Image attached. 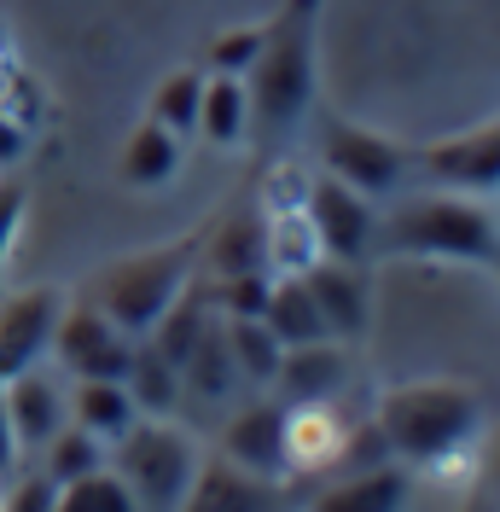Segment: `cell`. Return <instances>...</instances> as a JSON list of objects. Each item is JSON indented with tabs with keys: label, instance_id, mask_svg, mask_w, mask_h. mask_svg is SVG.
Returning <instances> with one entry per match:
<instances>
[{
	"label": "cell",
	"instance_id": "obj_2",
	"mask_svg": "<svg viewBox=\"0 0 500 512\" xmlns=\"http://www.w3.org/2000/svg\"><path fill=\"white\" fill-rule=\"evenodd\" d=\"M314 18L320 0H285L274 24H262V53L245 70L250 134L268 146L291 140L314 105Z\"/></svg>",
	"mask_w": 500,
	"mask_h": 512
},
{
	"label": "cell",
	"instance_id": "obj_24",
	"mask_svg": "<svg viewBox=\"0 0 500 512\" xmlns=\"http://www.w3.org/2000/svg\"><path fill=\"white\" fill-rule=\"evenodd\" d=\"M221 338H227V355H233L239 379H250V384H274L285 344L274 338V332H268V320H262V315H227V320H221Z\"/></svg>",
	"mask_w": 500,
	"mask_h": 512
},
{
	"label": "cell",
	"instance_id": "obj_4",
	"mask_svg": "<svg viewBox=\"0 0 500 512\" xmlns=\"http://www.w3.org/2000/svg\"><path fill=\"white\" fill-rule=\"evenodd\" d=\"M384 251L396 256H425V262H471V268H495L500 262V216L471 198V192H419L390 210V222L378 227Z\"/></svg>",
	"mask_w": 500,
	"mask_h": 512
},
{
	"label": "cell",
	"instance_id": "obj_22",
	"mask_svg": "<svg viewBox=\"0 0 500 512\" xmlns=\"http://www.w3.org/2000/svg\"><path fill=\"white\" fill-rule=\"evenodd\" d=\"M181 152H187V146H181V134H169L163 123H152V117H146V123L128 134L123 163H117V169H123L128 187L152 192V187H163V181H175V169H181Z\"/></svg>",
	"mask_w": 500,
	"mask_h": 512
},
{
	"label": "cell",
	"instance_id": "obj_10",
	"mask_svg": "<svg viewBox=\"0 0 500 512\" xmlns=\"http://www.w3.org/2000/svg\"><path fill=\"white\" fill-rule=\"evenodd\" d=\"M303 210L314 222V239H320V256H338V262H361L378 239V216L373 198H361L355 187L332 181L326 169L309 175V192H303Z\"/></svg>",
	"mask_w": 500,
	"mask_h": 512
},
{
	"label": "cell",
	"instance_id": "obj_34",
	"mask_svg": "<svg viewBox=\"0 0 500 512\" xmlns=\"http://www.w3.org/2000/svg\"><path fill=\"white\" fill-rule=\"evenodd\" d=\"M483 483L500 495V425H495V437H489V454H483Z\"/></svg>",
	"mask_w": 500,
	"mask_h": 512
},
{
	"label": "cell",
	"instance_id": "obj_25",
	"mask_svg": "<svg viewBox=\"0 0 500 512\" xmlns=\"http://www.w3.org/2000/svg\"><path fill=\"white\" fill-rule=\"evenodd\" d=\"M123 384H128V396H134L140 414L163 419V414H175V402H181V367H175L169 355H157L146 338L134 344V361H128Z\"/></svg>",
	"mask_w": 500,
	"mask_h": 512
},
{
	"label": "cell",
	"instance_id": "obj_14",
	"mask_svg": "<svg viewBox=\"0 0 500 512\" xmlns=\"http://www.w3.org/2000/svg\"><path fill=\"white\" fill-rule=\"evenodd\" d=\"M407 495H413V472L402 460H373L349 478L320 483L303 512H407Z\"/></svg>",
	"mask_w": 500,
	"mask_h": 512
},
{
	"label": "cell",
	"instance_id": "obj_15",
	"mask_svg": "<svg viewBox=\"0 0 500 512\" xmlns=\"http://www.w3.org/2000/svg\"><path fill=\"white\" fill-rule=\"evenodd\" d=\"M349 373L355 361L338 338H320V344H291L280 355V373H274V390L280 402H338L349 390Z\"/></svg>",
	"mask_w": 500,
	"mask_h": 512
},
{
	"label": "cell",
	"instance_id": "obj_30",
	"mask_svg": "<svg viewBox=\"0 0 500 512\" xmlns=\"http://www.w3.org/2000/svg\"><path fill=\"white\" fill-rule=\"evenodd\" d=\"M256 53H262V24H239V30H221L216 41H210L204 64H210L216 76H245L250 64H256Z\"/></svg>",
	"mask_w": 500,
	"mask_h": 512
},
{
	"label": "cell",
	"instance_id": "obj_20",
	"mask_svg": "<svg viewBox=\"0 0 500 512\" xmlns=\"http://www.w3.org/2000/svg\"><path fill=\"white\" fill-rule=\"evenodd\" d=\"M70 419L82 425V431H94L99 443L111 448L123 437L128 425L140 419L134 408V396H128L123 379H76V396H70Z\"/></svg>",
	"mask_w": 500,
	"mask_h": 512
},
{
	"label": "cell",
	"instance_id": "obj_9",
	"mask_svg": "<svg viewBox=\"0 0 500 512\" xmlns=\"http://www.w3.org/2000/svg\"><path fill=\"white\" fill-rule=\"evenodd\" d=\"M355 419L338 402H285L280 448H285V478H320L338 472L349 460Z\"/></svg>",
	"mask_w": 500,
	"mask_h": 512
},
{
	"label": "cell",
	"instance_id": "obj_27",
	"mask_svg": "<svg viewBox=\"0 0 500 512\" xmlns=\"http://www.w3.org/2000/svg\"><path fill=\"white\" fill-rule=\"evenodd\" d=\"M181 379H192V390L210 396V402H221V396L239 384V367H233V355H227L221 326H204V332H198V344H192L187 361H181Z\"/></svg>",
	"mask_w": 500,
	"mask_h": 512
},
{
	"label": "cell",
	"instance_id": "obj_6",
	"mask_svg": "<svg viewBox=\"0 0 500 512\" xmlns=\"http://www.w3.org/2000/svg\"><path fill=\"white\" fill-rule=\"evenodd\" d=\"M314 146H320V169L332 181L355 187L373 204L378 198H396L407 187V175H413V152L402 140H390V134H378L367 123H349V117H320Z\"/></svg>",
	"mask_w": 500,
	"mask_h": 512
},
{
	"label": "cell",
	"instance_id": "obj_1",
	"mask_svg": "<svg viewBox=\"0 0 500 512\" xmlns=\"http://www.w3.org/2000/svg\"><path fill=\"white\" fill-rule=\"evenodd\" d=\"M384 454L431 483H471V466H483V396L466 379H407L390 384L373 408Z\"/></svg>",
	"mask_w": 500,
	"mask_h": 512
},
{
	"label": "cell",
	"instance_id": "obj_26",
	"mask_svg": "<svg viewBox=\"0 0 500 512\" xmlns=\"http://www.w3.org/2000/svg\"><path fill=\"white\" fill-rule=\"evenodd\" d=\"M99 466H105V443H99L94 431H82L76 419L59 425L47 437V448H41V472L53 483H76V478H88V472H99Z\"/></svg>",
	"mask_w": 500,
	"mask_h": 512
},
{
	"label": "cell",
	"instance_id": "obj_31",
	"mask_svg": "<svg viewBox=\"0 0 500 512\" xmlns=\"http://www.w3.org/2000/svg\"><path fill=\"white\" fill-rule=\"evenodd\" d=\"M268 291H274V274L268 268H245V274L216 280V303L227 315H262L268 309Z\"/></svg>",
	"mask_w": 500,
	"mask_h": 512
},
{
	"label": "cell",
	"instance_id": "obj_19",
	"mask_svg": "<svg viewBox=\"0 0 500 512\" xmlns=\"http://www.w3.org/2000/svg\"><path fill=\"white\" fill-rule=\"evenodd\" d=\"M210 146H239L250 134V94H245V76H204V94H198V128Z\"/></svg>",
	"mask_w": 500,
	"mask_h": 512
},
{
	"label": "cell",
	"instance_id": "obj_33",
	"mask_svg": "<svg viewBox=\"0 0 500 512\" xmlns=\"http://www.w3.org/2000/svg\"><path fill=\"white\" fill-rule=\"evenodd\" d=\"M47 507H53V478H47V472L24 478L6 501H0V512H47Z\"/></svg>",
	"mask_w": 500,
	"mask_h": 512
},
{
	"label": "cell",
	"instance_id": "obj_36",
	"mask_svg": "<svg viewBox=\"0 0 500 512\" xmlns=\"http://www.w3.org/2000/svg\"><path fill=\"white\" fill-rule=\"evenodd\" d=\"M495 274H500V262H495Z\"/></svg>",
	"mask_w": 500,
	"mask_h": 512
},
{
	"label": "cell",
	"instance_id": "obj_23",
	"mask_svg": "<svg viewBox=\"0 0 500 512\" xmlns=\"http://www.w3.org/2000/svg\"><path fill=\"white\" fill-rule=\"evenodd\" d=\"M198 268H210L216 280L245 274V268H262V216H227V222H216L204 233Z\"/></svg>",
	"mask_w": 500,
	"mask_h": 512
},
{
	"label": "cell",
	"instance_id": "obj_18",
	"mask_svg": "<svg viewBox=\"0 0 500 512\" xmlns=\"http://www.w3.org/2000/svg\"><path fill=\"white\" fill-rule=\"evenodd\" d=\"M320 262V239L303 204L285 210H262V268L268 274H309Z\"/></svg>",
	"mask_w": 500,
	"mask_h": 512
},
{
	"label": "cell",
	"instance_id": "obj_21",
	"mask_svg": "<svg viewBox=\"0 0 500 512\" xmlns=\"http://www.w3.org/2000/svg\"><path fill=\"white\" fill-rule=\"evenodd\" d=\"M262 320H268V332L280 338L285 350H291V344H320V338H326V320H320V309H314V291H309L303 274H274V291H268Z\"/></svg>",
	"mask_w": 500,
	"mask_h": 512
},
{
	"label": "cell",
	"instance_id": "obj_3",
	"mask_svg": "<svg viewBox=\"0 0 500 512\" xmlns=\"http://www.w3.org/2000/svg\"><path fill=\"white\" fill-rule=\"evenodd\" d=\"M198 251H204V233H181L157 251L117 256V262H105L82 280V297L105 320H117L128 338H146L157 320L198 286Z\"/></svg>",
	"mask_w": 500,
	"mask_h": 512
},
{
	"label": "cell",
	"instance_id": "obj_5",
	"mask_svg": "<svg viewBox=\"0 0 500 512\" xmlns=\"http://www.w3.org/2000/svg\"><path fill=\"white\" fill-rule=\"evenodd\" d=\"M198 443L175 419L163 414H140L117 443L105 448V466L117 472V483L128 489L134 512H181L192 489V472H198Z\"/></svg>",
	"mask_w": 500,
	"mask_h": 512
},
{
	"label": "cell",
	"instance_id": "obj_28",
	"mask_svg": "<svg viewBox=\"0 0 500 512\" xmlns=\"http://www.w3.org/2000/svg\"><path fill=\"white\" fill-rule=\"evenodd\" d=\"M198 94H204V70H169V76L152 88L146 117H152V123H163L169 134H181V140H187L192 128H198Z\"/></svg>",
	"mask_w": 500,
	"mask_h": 512
},
{
	"label": "cell",
	"instance_id": "obj_11",
	"mask_svg": "<svg viewBox=\"0 0 500 512\" xmlns=\"http://www.w3.org/2000/svg\"><path fill=\"white\" fill-rule=\"evenodd\" d=\"M413 169L431 175L448 192L489 198V192H500V123H477V128H460V134H442L431 146H419Z\"/></svg>",
	"mask_w": 500,
	"mask_h": 512
},
{
	"label": "cell",
	"instance_id": "obj_13",
	"mask_svg": "<svg viewBox=\"0 0 500 512\" xmlns=\"http://www.w3.org/2000/svg\"><path fill=\"white\" fill-rule=\"evenodd\" d=\"M303 280H309L314 309H320V320H326V338H338V344L367 338V326H373V286H367L361 262L320 256Z\"/></svg>",
	"mask_w": 500,
	"mask_h": 512
},
{
	"label": "cell",
	"instance_id": "obj_7",
	"mask_svg": "<svg viewBox=\"0 0 500 512\" xmlns=\"http://www.w3.org/2000/svg\"><path fill=\"white\" fill-rule=\"evenodd\" d=\"M134 344L140 338H128L117 320H105L88 297L59 309V326H53V355L64 361L70 379H123Z\"/></svg>",
	"mask_w": 500,
	"mask_h": 512
},
{
	"label": "cell",
	"instance_id": "obj_35",
	"mask_svg": "<svg viewBox=\"0 0 500 512\" xmlns=\"http://www.w3.org/2000/svg\"><path fill=\"white\" fill-rule=\"evenodd\" d=\"M460 512H500V507H495V501H483V495H471V501H466Z\"/></svg>",
	"mask_w": 500,
	"mask_h": 512
},
{
	"label": "cell",
	"instance_id": "obj_32",
	"mask_svg": "<svg viewBox=\"0 0 500 512\" xmlns=\"http://www.w3.org/2000/svg\"><path fill=\"white\" fill-rule=\"evenodd\" d=\"M24 204H30L24 181H18V175H0V268H6L12 239H18V227H24Z\"/></svg>",
	"mask_w": 500,
	"mask_h": 512
},
{
	"label": "cell",
	"instance_id": "obj_8",
	"mask_svg": "<svg viewBox=\"0 0 500 512\" xmlns=\"http://www.w3.org/2000/svg\"><path fill=\"white\" fill-rule=\"evenodd\" d=\"M181 512H297V489L291 478H262L233 466L227 454H204Z\"/></svg>",
	"mask_w": 500,
	"mask_h": 512
},
{
	"label": "cell",
	"instance_id": "obj_12",
	"mask_svg": "<svg viewBox=\"0 0 500 512\" xmlns=\"http://www.w3.org/2000/svg\"><path fill=\"white\" fill-rule=\"evenodd\" d=\"M64 297L53 286L30 291H0V384L30 373L41 355L53 350V326H59Z\"/></svg>",
	"mask_w": 500,
	"mask_h": 512
},
{
	"label": "cell",
	"instance_id": "obj_29",
	"mask_svg": "<svg viewBox=\"0 0 500 512\" xmlns=\"http://www.w3.org/2000/svg\"><path fill=\"white\" fill-rule=\"evenodd\" d=\"M47 512H134V501L117 483V472L99 466V472H88V478H76V483H53V507Z\"/></svg>",
	"mask_w": 500,
	"mask_h": 512
},
{
	"label": "cell",
	"instance_id": "obj_16",
	"mask_svg": "<svg viewBox=\"0 0 500 512\" xmlns=\"http://www.w3.org/2000/svg\"><path fill=\"white\" fill-rule=\"evenodd\" d=\"M0 419H6V431H12V443H18V454L30 448V454H41L47 448V437L64 425V396L59 384L47 379V373H18V379L0 384Z\"/></svg>",
	"mask_w": 500,
	"mask_h": 512
},
{
	"label": "cell",
	"instance_id": "obj_17",
	"mask_svg": "<svg viewBox=\"0 0 500 512\" xmlns=\"http://www.w3.org/2000/svg\"><path fill=\"white\" fill-rule=\"evenodd\" d=\"M280 425H285V402H250V408H239V414L227 419L216 454H227L245 472H262V478H285Z\"/></svg>",
	"mask_w": 500,
	"mask_h": 512
}]
</instances>
